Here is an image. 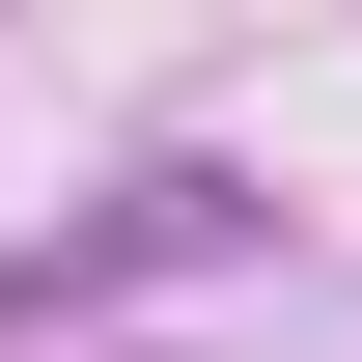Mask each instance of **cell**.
I'll return each mask as SVG.
<instances>
[{
    "label": "cell",
    "instance_id": "1",
    "mask_svg": "<svg viewBox=\"0 0 362 362\" xmlns=\"http://www.w3.org/2000/svg\"><path fill=\"white\" fill-rule=\"evenodd\" d=\"M195 251H251V195L223 168H139L84 251H0V334H56V307H112V279H195Z\"/></svg>",
    "mask_w": 362,
    "mask_h": 362
}]
</instances>
